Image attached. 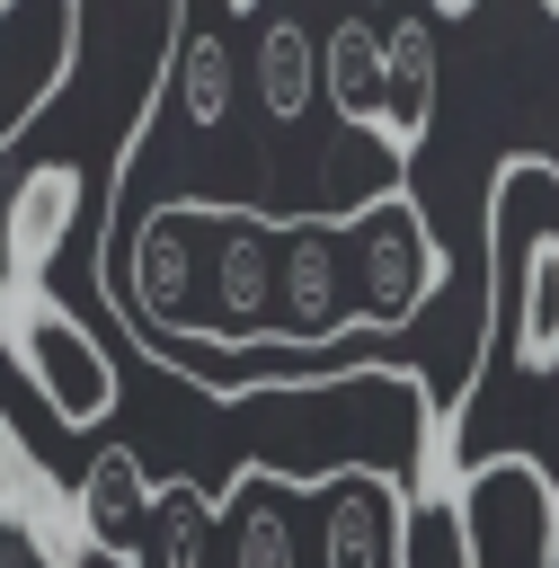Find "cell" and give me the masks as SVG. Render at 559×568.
Segmentation results:
<instances>
[{
    "label": "cell",
    "instance_id": "obj_1",
    "mask_svg": "<svg viewBox=\"0 0 559 568\" xmlns=\"http://www.w3.org/2000/svg\"><path fill=\"white\" fill-rule=\"evenodd\" d=\"M222 417L240 426V470L257 479H390L408 506L426 497L453 444L426 373H390V364L266 382V390L222 399Z\"/></svg>",
    "mask_w": 559,
    "mask_h": 568
},
{
    "label": "cell",
    "instance_id": "obj_2",
    "mask_svg": "<svg viewBox=\"0 0 559 568\" xmlns=\"http://www.w3.org/2000/svg\"><path fill=\"white\" fill-rule=\"evenodd\" d=\"M524 390L559 382V169L506 160L488 186V337Z\"/></svg>",
    "mask_w": 559,
    "mask_h": 568
},
{
    "label": "cell",
    "instance_id": "obj_3",
    "mask_svg": "<svg viewBox=\"0 0 559 568\" xmlns=\"http://www.w3.org/2000/svg\"><path fill=\"white\" fill-rule=\"evenodd\" d=\"M0 346L62 426H98L115 408V355L89 337V320L62 302V284H0Z\"/></svg>",
    "mask_w": 559,
    "mask_h": 568
},
{
    "label": "cell",
    "instance_id": "obj_4",
    "mask_svg": "<svg viewBox=\"0 0 559 568\" xmlns=\"http://www.w3.org/2000/svg\"><path fill=\"white\" fill-rule=\"evenodd\" d=\"M346 284H355V328H399L444 293V240L408 186H382L373 204L346 213Z\"/></svg>",
    "mask_w": 559,
    "mask_h": 568
},
{
    "label": "cell",
    "instance_id": "obj_5",
    "mask_svg": "<svg viewBox=\"0 0 559 568\" xmlns=\"http://www.w3.org/2000/svg\"><path fill=\"white\" fill-rule=\"evenodd\" d=\"M275 275H284V222L248 204L204 213V346H257L275 337Z\"/></svg>",
    "mask_w": 559,
    "mask_h": 568
},
{
    "label": "cell",
    "instance_id": "obj_6",
    "mask_svg": "<svg viewBox=\"0 0 559 568\" xmlns=\"http://www.w3.org/2000/svg\"><path fill=\"white\" fill-rule=\"evenodd\" d=\"M453 506L470 532V568H559V479L541 462L497 453L488 470H461Z\"/></svg>",
    "mask_w": 559,
    "mask_h": 568
},
{
    "label": "cell",
    "instance_id": "obj_7",
    "mask_svg": "<svg viewBox=\"0 0 559 568\" xmlns=\"http://www.w3.org/2000/svg\"><path fill=\"white\" fill-rule=\"evenodd\" d=\"M337 328H355V284H346V222L302 213L284 222V275H275V346L319 355Z\"/></svg>",
    "mask_w": 559,
    "mask_h": 568
},
{
    "label": "cell",
    "instance_id": "obj_8",
    "mask_svg": "<svg viewBox=\"0 0 559 568\" xmlns=\"http://www.w3.org/2000/svg\"><path fill=\"white\" fill-rule=\"evenodd\" d=\"M80 195H89V178L71 160L18 169V186L0 204V284H53V257L80 222Z\"/></svg>",
    "mask_w": 559,
    "mask_h": 568
},
{
    "label": "cell",
    "instance_id": "obj_9",
    "mask_svg": "<svg viewBox=\"0 0 559 568\" xmlns=\"http://www.w3.org/2000/svg\"><path fill=\"white\" fill-rule=\"evenodd\" d=\"M435 44H444V27H435V9H390L382 18V53H390V89H382V151H390V169H408L417 160V142H426V124H435V89H444V71H435Z\"/></svg>",
    "mask_w": 559,
    "mask_h": 568
},
{
    "label": "cell",
    "instance_id": "obj_10",
    "mask_svg": "<svg viewBox=\"0 0 559 568\" xmlns=\"http://www.w3.org/2000/svg\"><path fill=\"white\" fill-rule=\"evenodd\" d=\"M80 524H89V541L98 550H115V559H142L151 550V524H160V479L142 470V453L133 444H106V453H89V470H80Z\"/></svg>",
    "mask_w": 559,
    "mask_h": 568
},
{
    "label": "cell",
    "instance_id": "obj_11",
    "mask_svg": "<svg viewBox=\"0 0 559 568\" xmlns=\"http://www.w3.org/2000/svg\"><path fill=\"white\" fill-rule=\"evenodd\" d=\"M382 89H390L382 18H364L355 0H337V18L319 27V98L337 106L346 133H382Z\"/></svg>",
    "mask_w": 559,
    "mask_h": 568
},
{
    "label": "cell",
    "instance_id": "obj_12",
    "mask_svg": "<svg viewBox=\"0 0 559 568\" xmlns=\"http://www.w3.org/2000/svg\"><path fill=\"white\" fill-rule=\"evenodd\" d=\"M248 89H257V115H266L275 133L302 124V115L319 106V27L266 9L257 36H248Z\"/></svg>",
    "mask_w": 559,
    "mask_h": 568
},
{
    "label": "cell",
    "instance_id": "obj_13",
    "mask_svg": "<svg viewBox=\"0 0 559 568\" xmlns=\"http://www.w3.org/2000/svg\"><path fill=\"white\" fill-rule=\"evenodd\" d=\"M240 53H231V36H213V27H195L186 9H177V44H169V62H160V98L195 124V133H222L231 124V106H240Z\"/></svg>",
    "mask_w": 559,
    "mask_h": 568
},
{
    "label": "cell",
    "instance_id": "obj_14",
    "mask_svg": "<svg viewBox=\"0 0 559 568\" xmlns=\"http://www.w3.org/2000/svg\"><path fill=\"white\" fill-rule=\"evenodd\" d=\"M408 497L390 479H328V515H319V568H382L399 550Z\"/></svg>",
    "mask_w": 559,
    "mask_h": 568
},
{
    "label": "cell",
    "instance_id": "obj_15",
    "mask_svg": "<svg viewBox=\"0 0 559 568\" xmlns=\"http://www.w3.org/2000/svg\"><path fill=\"white\" fill-rule=\"evenodd\" d=\"M399 568H470V532H461V506L453 488H426L399 524Z\"/></svg>",
    "mask_w": 559,
    "mask_h": 568
},
{
    "label": "cell",
    "instance_id": "obj_16",
    "mask_svg": "<svg viewBox=\"0 0 559 568\" xmlns=\"http://www.w3.org/2000/svg\"><path fill=\"white\" fill-rule=\"evenodd\" d=\"M231 541H240V568H293V524H284V506L266 497L257 470L231 497Z\"/></svg>",
    "mask_w": 559,
    "mask_h": 568
},
{
    "label": "cell",
    "instance_id": "obj_17",
    "mask_svg": "<svg viewBox=\"0 0 559 568\" xmlns=\"http://www.w3.org/2000/svg\"><path fill=\"white\" fill-rule=\"evenodd\" d=\"M222 9H231V18H248V27L266 18V0H222Z\"/></svg>",
    "mask_w": 559,
    "mask_h": 568
},
{
    "label": "cell",
    "instance_id": "obj_18",
    "mask_svg": "<svg viewBox=\"0 0 559 568\" xmlns=\"http://www.w3.org/2000/svg\"><path fill=\"white\" fill-rule=\"evenodd\" d=\"M444 9H461V0H444ZM550 9H559V0H550Z\"/></svg>",
    "mask_w": 559,
    "mask_h": 568
}]
</instances>
